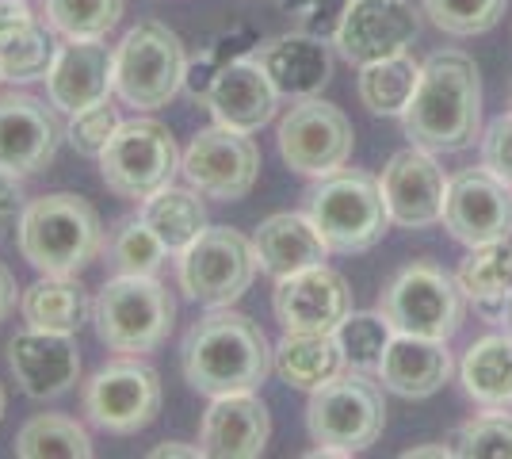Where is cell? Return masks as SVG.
Instances as JSON below:
<instances>
[{
    "mask_svg": "<svg viewBox=\"0 0 512 459\" xmlns=\"http://www.w3.org/2000/svg\"><path fill=\"white\" fill-rule=\"evenodd\" d=\"M176 299L157 276H115L92 299V326L100 345L119 356L153 352L169 341Z\"/></svg>",
    "mask_w": 512,
    "mask_h": 459,
    "instance_id": "4",
    "label": "cell"
},
{
    "mask_svg": "<svg viewBox=\"0 0 512 459\" xmlns=\"http://www.w3.org/2000/svg\"><path fill=\"white\" fill-rule=\"evenodd\" d=\"M180 368L188 387L203 398L260 391V383L276 368V345L249 314L234 306H211L184 333Z\"/></svg>",
    "mask_w": 512,
    "mask_h": 459,
    "instance_id": "1",
    "label": "cell"
},
{
    "mask_svg": "<svg viewBox=\"0 0 512 459\" xmlns=\"http://www.w3.org/2000/svg\"><path fill=\"white\" fill-rule=\"evenodd\" d=\"M509 318H512V303H509Z\"/></svg>",
    "mask_w": 512,
    "mask_h": 459,
    "instance_id": "48",
    "label": "cell"
},
{
    "mask_svg": "<svg viewBox=\"0 0 512 459\" xmlns=\"http://www.w3.org/2000/svg\"><path fill=\"white\" fill-rule=\"evenodd\" d=\"M348 364L333 333H287L276 345V372L287 387L318 391L321 383L337 379Z\"/></svg>",
    "mask_w": 512,
    "mask_h": 459,
    "instance_id": "29",
    "label": "cell"
},
{
    "mask_svg": "<svg viewBox=\"0 0 512 459\" xmlns=\"http://www.w3.org/2000/svg\"><path fill=\"white\" fill-rule=\"evenodd\" d=\"M421 35V20L409 0H348L333 46L348 66H371L406 54Z\"/></svg>",
    "mask_w": 512,
    "mask_h": 459,
    "instance_id": "15",
    "label": "cell"
},
{
    "mask_svg": "<svg viewBox=\"0 0 512 459\" xmlns=\"http://www.w3.org/2000/svg\"><path fill=\"white\" fill-rule=\"evenodd\" d=\"M425 456H436V459H451L455 456V448L448 444H432V448H409V452H402V459H425Z\"/></svg>",
    "mask_w": 512,
    "mask_h": 459,
    "instance_id": "46",
    "label": "cell"
},
{
    "mask_svg": "<svg viewBox=\"0 0 512 459\" xmlns=\"http://www.w3.org/2000/svg\"><path fill=\"white\" fill-rule=\"evenodd\" d=\"M306 215L314 219L333 253H367L383 241L390 226L379 180L348 165L341 173L321 176L318 188L306 196Z\"/></svg>",
    "mask_w": 512,
    "mask_h": 459,
    "instance_id": "7",
    "label": "cell"
},
{
    "mask_svg": "<svg viewBox=\"0 0 512 459\" xmlns=\"http://www.w3.org/2000/svg\"><path fill=\"white\" fill-rule=\"evenodd\" d=\"M279 157L287 161V169L299 176H333L341 173L352 157V123L337 104L306 96L295 100L287 115L279 119Z\"/></svg>",
    "mask_w": 512,
    "mask_h": 459,
    "instance_id": "12",
    "label": "cell"
},
{
    "mask_svg": "<svg viewBox=\"0 0 512 459\" xmlns=\"http://www.w3.org/2000/svg\"><path fill=\"white\" fill-rule=\"evenodd\" d=\"M279 8L295 20L299 31L333 43V35H337V27H341V16H344V8H348V0H279Z\"/></svg>",
    "mask_w": 512,
    "mask_h": 459,
    "instance_id": "41",
    "label": "cell"
},
{
    "mask_svg": "<svg viewBox=\"0 0 512 459\" xmlns=\"http://www.w3.org/2000/svg\"><path fill=\"white\" fill-rule=\"evenodd\" d=\"M448 440L459 459H512V414L490 410L470 417Z\"/></svg>",
    "mask_w": 512,
    "mask_h": 459,
    "instance_id": "38",
    "label": "cell"
},
{
    "mask_svg": "<svg viewBox=\"0 0 512 459\" xmlns=\"http://www.w3.org/2000/svg\"><path fill=\"white\" fill-rule=\"evenodd\" d=\"M16 303H20V287H16V276L0 264V322L16 310Z\"/></svg>",
    "mask_w": 512,
    "mask_h": 459,
    "instance_id": "44",
    "label": "cell"
},
{
    "mask_svg": "<svg viewBox=\"0 0 512 459\" xmlns=\"http://www.w3.org/2000/svg\"><path fill=\"white\" fill-rule=\"evenodd\" d=\"M337 345L344 352V364L356 372H379L386 349L394 341V326L386 322L383 310H352L341 326L333 329Z\"/></svg>",
    "mask_w": 512,
    "mask_h": 459,
    "instance_id": "35",
    "label": "cell"
},
{
    "mask_svg": "<svg viewBox=\"0 0 512 459\" xmlns=\"http://www.w3.org/2000/svg\"><path fill=\"white\" fill-rule=\"evenodd\" d=\"M104 249L107 261L115 264V272H123V276H157V268L172 257L142 215H127V219L115 222Z\"/></svg>",
    "mask_w": 512,
    "mask_h": 459,
    "instance_id": "34",
    "label": "cell"
},
{
    "mask_svg": "<svg viewBox=\"0 0 512 459\" xmlns=\"http://www.w3.org/2000/svg\"><path fill=\"white\" fill-rule=\"evenodd\" d=\"M188 50L165 23L142 20L115 46V96L134 111L169 108L184 92Z\"/></svg>",
    "mask_w": 512,
    "mask_h": 459,
    "instance_id": "6",
    "label": "cell"
},
{
    "mask_svg": "<svg viewBox=\"0 0 512 459\" xmlns=\"http://www.w3.org/2000/svg\"><path fill=\"white\" fill-rule=\"evenodd\" d=\"M459 383L467 398L486 410L512 406V333H486L478 337L459 364Z\"/></svg>",
    "mask_w": 512,
    "mask_h": 459,
    "instance_id": "28",
    "label": "cell"
},
{
    "mask_svg": "<svg viewBox=\"0 0 512 459\" xmlns=\"http://www.w3.org/2000/svg\"><path fill=\"white\" fill-rule=\"evenodd\" d=\"M417 81H421V62H413V54L406 50V54L360 66L356 92L371 115H402L417 92Z\"/></svg>",
    "mask_w": 512,
    "mask_h": 459,
    "instance_id": "32",
    "label": "cell"
},
{
    "mask_svg": "<svg viewBox=\"0 0 512 459\" xmlns=\"http://www.w3.org/2000/svg\"><path fill=\"white\" fill-rule=\"evenodd\" d=\"M20 314L31 329L77 333L92 318V295L77 276H39L20 291Z\"/></svg>",
    "mask_w": 512,
    "mask_h": 459,
    "instance_id": "27",
    "label": "cell"
},
{
    "mask_svg": "<svg viewBox=\"0 0 512 459\" xmlns=\"http://www.w3.org/2000/svg\"><path fill=\"white\" fill-rule=\"evenodd\" d=\"M62 111L31 92H0V169L35 176L54 165L62 146Z\"/></svg>",
    "mask_w": 512,
    "mask_h": 459,
    "instance_id": "16",
    "label": "cell"
},
{
    "mask_svg": "<svg viewBox=\"0 0 512 459\" xmlns=\"http://www.w3.org/2000/svg\"><path fill=\"white\" fill-rule=\"evenodd\" d=\"M260 261L253 238L234 226H207L199 238L176 257L180 291L199 306H234L253 287Z\"/></svg>",
    "mask_w": 512,
    "mask_h": 459,
    "instance_id": "9",
    "label": "cell"
},
{
    "mask_svg": "<svg viewBox=\"0 0 512 459\" xmlns=\"http://www.w3.org/2000/svg\"><path fill=\"white\" fill-rule=\"evenodd\" d=\"M482 165L512 184V111L497 115L482 134Z\"/></svg>",
    "mask_w": 512,
    "mask_h": 459,
    "instance_id": "42",
    "label": "cell"
},
{
    "mask_svg": "<svg viewBox=\"0 0 512 459\" xmlns=\"http://www.w3.org/2000/svg\"><path fill=\"white\" fill-rule=\"evenodd\" d=\"M256 46H260V39H256L253 27H245V23H237V27H230V31H218V35H211L207 43L199 46V54H195V58H188L184 92H192L195 100H203V92L211 88L214 77L230 66V62H237V58H249V54H256Z\"/></svg>",
    "mask_w": 512,
    "mask_h": 459,
    "instance_id": "37",
    "label": "cell"
},
{
    "mask_svg": "<svg viewBox=\"0 0 512 459\" xmlns=\"http://www.w3.org/2000/svg\"><path fill=\"white\" fill-rule=\"evenodd\" d=\"M448 180L451 176H444L432 150L409 146V150L394 153L379 176L390 222L402 230H425V226L444 222Z\"/></svg>",
    "mask_w": 512,
    "mask_h": 459,
    "instance_id": "17",
    "label": "cell"
},
{
    "mask_svg": "<svg viewBox=\"0 0 512 459\" xmlns=\"http://www.w3.org/2000/svg\"><path fill=\"white\" fill-rule=\"evenodd\" d=\"M153 459H169V456H203V448L199 444H180V440H165V444H157L150 452Z\"/></svg>",
    "mask_w": 512,
    "mask_h": 459,
    "instance_id": "45",
    "label": "cell"
},
{
    "mask_svg": "<svg viewBox=\"0 0 512 459\" xmlns=\"http://www.w3.org/2000/svg\"><path fill=\"white\" fill-rule=\"evenodd\" d=\"M272 310L287 333H333L352 314V287L337 268L314 264L276 280Z\"/></svg>",
    "mask_w": 512,
    "mask_h": 459,
    "instance_id": "18",
    "label": "cell"
},
{
    "mask_svg": "<svg viewBox=\"0 0 512 459\" xmlns=\"http://www.w3.org/2000/svg\"><path fill=\"white\" fill-rule=\"evenodd\" d=\"M8 368L27 398H58L81 379V349L73 333L23 329L8 341Z\"/></svg>",
    "mask_w": 512,
    "mask_h": 459,
    "instance_id": "20",
    "label": "cell"
},
{
    "mask_svg": "<svg viewBox=\"0 0 512 459\" xmlns=\"http://www.w3.org/2000/svg\"><path fill=\"white\" fill-rule=\"evenodd\" d=\"M43 20L62 39H107L123 20V0H43Z\"/></svg>",
    "mask_w": 512,
    "mask_h": 459,
    "instance_id": "36",
    "label": "cell"
},
{
    "mask_svg": "<svg viewBox=\"0 0 512 459\" xmlns=\"http://www.w3.org/2000/svg\"><path fill=\"white\" fill-rule=\"evenodd\" d=\"M203 104L214 115V123H222V127L241 134H256L260 127L272 123L279 92L268 81L264 66L249 54V58L230 62V66L214 77L211 88L203 92Z\"/></svg>",
    "mask_w": 512,
    "mask_h": 459,
    "instance_id": "22",
    "label": "cell"
},
{
    "mask_svg": "<svg viewBox=\"0 0 512 459\" xmlns=\"http://www.w3.org/2000/svg\"><path fill=\"white\" fill-rule=\"evenodd\" d=\"M448 341H432V337H413V333H394L383 364H379V383L386 391L402 394V398H428L451 379Z\"/></svg>",
    "mask_w": 512,
    "mask_h": 459,
    "instance_id": "26",
    "label": "cell"
},
{
    "mask_svg": "<svg viewBox=\"0 0 512 459\" xmlns=\"http://www.w3.org/2000/svg\"><path fill=\"white\" fill-rule=\"evenodd\" d=\"M253 249L260 272H268L272 280H283L291 272L314 268V264L329 261V245L321 238L310 215H295V211H279L272 219H264L253 234Z\"/></svg>",
    "mask_w": 512,
    "mask_h": 459,
    "instance_id": "25",
    "label": "cell"
},
{
    "mask_svg": "<svg viewBox=\"0 0 512 459\" xmlns=\"http://www.w3.org/2000/svg\"><path fill=\"white\" fill-rule=\"evenodd\" d=\"M455 280L463 287L474 310L482 314H505L512 303V238L490 241V245H474Z\"/></svg>",
    "mask_w": 512,
    "mask_h": 459,
    "instance_id": "30",
    "label": "cell"
},
{
    "mask_svg": "<svg viewBox=\"0 0 512 459\" xmlns=\"http://www.w3.org/2000/svg\"><path fill=\"white\" fill-rule=\"evenodd\" d=\"M180 165H184V153L176 146L172 131L146 115L119 123L115 138L100 153V176H104L107 192H115L119 199H134V203L169 188Z\"/></svg>",
    "mask_w": 512,
    "mask_h": 459,
    "instance_id": "8",
    "label": "cell"
},
{
    "mask_svg": "<svg viewBox=\"0 0 512 459\" xmlns=\"http://www.w3.org/2000/svg\"><path fill=\"white\" fill-rule=\"evenodd\" d=\"M421 4H425L428 20L455 39L486 35L490 27L501 23L509 8V0H421Z\"/></svg>",
    "mask_w": 512,
    "mask_h": 459,
    "instance_id": "39",
    "label": "cell"
},
{
    "mask_svg": "<svg viewBox=\"0 0 512 459\" xmlns=\"http://www.w3.org/2000/svg\"><path fill=\"white\" fill-rule=\"evenodd\" d=\"M444 226L467 249L512 238V184L486 165L455 173L444 199Z\"/></svg>",
    "mask_w": 512,
    "mask_h": 459,
    "instance_id": "14",
    "label": "cell"
},
{
    "mask_svg": "<svg viewBox=\"0 0 512 459\" xmlns=\"http://www.w3.org/2000/svg\"><path fill=\"white\" fill-rule=\"evenodd\" d=\"M4 406H8V394H4V383H0V417H4Z\"/></svg>",
    "mask_w": 512,
    "mask_h": 459,
    "instance_id": "47",
    "label": "cell"
},
{
    "mask_svg": "<svg viewBox=\"0 0 512 459\" xmlns=\"http://www.w3.org/2000/svg\"><path fill=\"white\" fill-rule=\"evenodd\" d=\"M115 92V46L104 39H65L46 73V100L62 115L104 104Z\"/></svg>",
    "mask_w": 512,
    "mask_h": 459,
    "instance_id": "19",
    "label": "cell"
},
{
    "mask_svg": "<svg viewBox=\"0 0 512 459\" xmlns=\"http://www.w3.org/2000/svg\"><path fill=\"white\" fill-rule=\"evenodd\" d=\"M386 402L379 383H371L367 372L344 368L337 379L321 383L310 391L306 406V429L314 437L310 456H356L367 452L375 440L383 437Z\"/></svg>",
    "mask_w": 512,
    "mask_h": 459,
    "instance_id": "5",
    "label": "cell"
},
{
    "mask_svg": "<svg viewBox=\"0 0 512 459\" xmlns=\"http://www.w3.org/2000/svg\"><path fill=\"white\" fill-rule=\"evenodd\" d=\"M85 417L111 437H134L161 414V375L138 356H119L96 368L81 394Z\"/></svg>",
    "mask_w": 512,
    "mask_h": 459,
    "instance_id": "11",
    "label": "cell"
},
{
    "mask_svg": "<svg viewBox=\"0 0 512 459\" xmlns=\"http://www.w3.org/2000/svg\"><path fill=\"white\" fill-rule=\"evenodd\" d=\"M54 27L31 12L27 0H0V81L31 85L46 81L58 58Z\"/></svg>",
    "mask_w": 512,
    "mask_h": 459,
    "instance_id": "24",
    "label": "cell"
},
{
    "mask_svg": "<svg viewBox=\"0 0 512 459\" xmlns=\"http://www.w3.org/2000/svg\"><path fill=\"white\" fill-rule=\"evenodd\" d=\"M16 241L20 257L39 276H81L104 249V226L88 199L50 192L27 203Z\"/></svg>",
    "mask_w": 512,
    "mask_h": 459,
    "instance_id": "3",
    "label": "cell"
},
{
    "mask_svg": "<svg viewBox=\"0 0 512 459\" xmlns=\"http://www.w3.org/2000/svg\"><path fill=\"white\" fill-rule=\"evenodd\" d=\"M119 123H123L119 111L111 108V100H104V104H92V108L69 115L65 138H69V146L81 153V157H96V161H100V153H104L107 142L115 138Z\"/></svg>",
    "mask_w": 512,
    "mask_h": 459,
    "instance_id": "40",
    "label": "cell"
},
{
    "mask_svg": "<svg viewBox=\"0 0 512 459\" xmlns=\"http://www.w3.org/2000/svg\"><path fill=\"white\" fill-rule=\"evenodd\" d=\"M192 184L180 188V184H169L161 192H153L150 199H142L138 215L150 222V230L161 238V245L169 249L172 257H180L188 245H192L203 230H207V207Z\"/></svg>",
    "mask_w": 512,
    "mask_h": 459,
    "instance_id": "31",
    "label": "cell"
},
{
    "mask_svg": "<svg viewBox=\"0 0 512 459\" xmlns=\"http://www.w3.org/2000/svg\"><path fill=\"white\" fill-rule=\"evenodd\" d=\"M329 46H333L329 39L306 35V31L295 27L287 35L260 43L253 58L264 66V73L276 85L279 96L306 100V96H318L321 88L329 85V77H333V50Z\"/></svg>",
    "mask_w": 512,
    "mask_h": 459,
    "instance_id": "23",
    "label": "cell"
},
{
    "mask_svg": "<svg viewBox=\"0 0 512 459\" xmlns=\"http://www.w3.org/2000/svg\"><path fill=\"white\" fill-rule=\"evenodd\" d=\"M268 437H272V414L256 391L211 398L203 425H199V448L211 459L264 456Z\"/></svg>",
    "mask_w": 512,
    "mask_h": 459,
    "instance_id": "21",
    "label": "cell"
},
{
    "mask_svg": "<svg viewBox=\"0 0 512 459\" xmlns=\"http://www.w3.org/2000/svg\"><path fill=\"white\" fill-rule=\"evenodd\" d=\"M12 452L20 459H88L92 456V437L77 417L35 414L31 421H23Z\"/></svg>",
    "mask_w": 512,
    "mask_h": 459,
    "instance_id": "33",
    "label": "cell"
},
{
    "mask_svg": "<svg viewBox=\"0 0 512 459\" xmlns=\"http://www.w3.org/2000/svg\"><path fill=\"white\" fill-rule=\"evenodd\" d=\"M180 173L199 196L234 203L253 192L256 173H260V150L249 134L214 123L188 142Z\"/></svg>",
    "mask_w": 512,
    "mask_h": 459,
    "instance_id": "13",
    "label": "cell"
},
{
    "mask_svg": "<svg viewBox=\"0 0 512 459\" xmlns=\"http://www.w3.org/2000/svg\"><path fill=\"white\" fill-rule=\"evenodd\" d=\"M413 146L432 153H459L482 138V77L463 50H436L421 62V81L402 111Z\"/></svg>",
    "mask_w": 512,
    "mask_h": 459,
    "instance_id": "2",
    "label": "cell"
},
{
    "mask_svg": "<svg viewBox=\"0 0 512 459\" xmlns=\"http://www.w3.org/2000/svg\"><path fill=\"white\" fill-rule=\"evenodd\" d=\"M463 306H467V295L455 276H448L436 264L417 261L390 280L379 310L394 326V333L451 341L455 329L463 326Z\"/></svg>",
    "mask_w": 512,
    "mask_h": 459,
    "instance_id": "10",
    "label": "cell"
},
{
    "mask_svg": "<svg viewBox=\"0 0 512 459\" xmlns=\"http://www.w3.org/2000/svg\"><path fill=\"white\" fill-rule=\"evenodd\" d=\"M27 203H31V199L23 196V176L0 169V238H4L12 226H20Z\"/></svg>",
    "mask_w": 512,
    "mask_h": 459,
    "instance_id": "43",
    "label": "cell"
}]
</instances>
